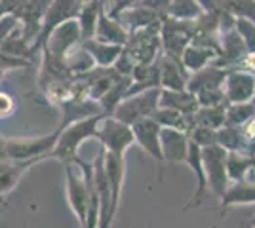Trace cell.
I'll return each mask as SVG.
<instances>
[{"label":"cell","mask_w":255,"mask_h":228,"mask_svg":"<svg viewBox=\"0 0 255 228\" xmlns=\"http://www.w3.org/2000/svg\"><path fill=\"white\" fill-rule=\"evenodd\" d=\"M103 118L105 116L99 114V116H90V118L73 122L69 126H59L61 133H59V139L55 143V149L50 154V158H57L65 163H71L78 156L80 147L84 145V141L97 137L99 124Z\"/></svg>","instance_id":"1"},{"label":"cell","mask_w":255,"mask_h":228,"mask_svg":"<svg viewBox=\"0 0 255 228\" xmlns=\"http://www.w3.org/2000/svg\"><path fill=\"white\" fill-rule=\"evenodd\" d=\"M61 128L50 131L38 137H15L6 139V160H17V162H34L50 158L55 149V143L59 139Z\"/></svg>","instance_id":"2"},{"label":"cell","mask_w":255,"mask_h":228,"mask_svg":"<svg viewBox=\"0 0 255 228\" xmlns=\"http://www.w3.org/2000/svg\"><path fill=\"white\" fill-rule=\"evenodd\" d=\"M160 109V89H147L135 95L126 97L115 110V118L129 128L139 122L150 120Z\"/></svg>","instance_id":"3"},{"label":"cell","mask_w":255,"mask_h":228,"mask_svg":"<svg viewBox=\"0 0 255 228\" xmlns=\"http://www.w3.org/2000/svg\"><path fill=\"white\" fill-rule=\"evenodd\" d=\"M84 2L80 0H53L50 2L46 15L42 19V27H40V34L36 38V42L32 44V52H40L46 48V44L50 40V36L53 34V31H57L61 25H65L67 21H73L78 17L80 8Z\"/></svg>","instance_id":"4"},{"label":"cell","mask_w":255,"mask_h":228,"mask_svg":"<svg viewBox=\"0 0 255 228\" xmlns=\"http://www.w3.org/2000/svg\"><path fill=\"white\" fill-rule=\"evenodd\" d=\"M96 139L101 143V149L107 154H118V156H126V152L135 145L133 130L118 122L115 116H105L101 120Z\"/></svg>","instance_id":"5"},{"label":"cell","mask_w":255,"mask_h":228,"mask_svg":"<svg viewBox=\"0 0 255 228\" xmlns=\"http://www.w3.org/2000/svg\"><path fill=\"white\" fill-rule=\"evenodd\" d=\"M227 158L229 152L223 147L215 145L210 149H202V162L204 169H206V177H208V188L219 200L229 190L231 181H229V173H227Z\"/></svg>","instance_id":"6"},{"label":"cell","mask_w":255,"mask_h":228,"mask_svg":"<svg viewBox=\"0 0 255 228\" xmlns=\"http://www.w3.org/2000/svg\"><path fill=\"white\" fill-rule=\"evenodd\" d=\"M133 139L141 151L145 152L147 156H150L156 165H158V181H162V175H164V154H162V143H160V128L154 120H145V122H139L133 128Z\"/></svg>","instance_id":"7"},{"label":"cell","mask_w":255,"mask_h":228,"mask_svg":"<svg viewBox=\"0 0 255 228\" xmlns=\"http://www.w3.org/2000/svg\"><path fill=\"white\" fill-rule=\"evenodd\" d=\"M223 93L227 105H242L254 103L255 99V75L246 71L233 69L227 73L223 84Z\"/></svg>","instance_id":"8"},{"label":"cell","mask_w":255,"mask_h":228,"mask_svg":"<svg viewBox=\"0 0 255 228\" xmlns=\"http://www.w3.org/2000/svg\"><path fill=\"white\" fill-rule=\"evenodd\" d=\"M80 46H82L80 27H78V21L73 19V21H67L65 25H61L57 31H53L42 52H48L55 57H69Z\"/></svg>","instance_id":"9"},{"label":"cell","mask_w":255,"mask_h":228,"mask_svg":"<svg viewBox=\"0 0 255 228\" xmlns=\"http://www.w3.org/2000/svg\"><path fill=\"white\" fill-rule=\"evenodd\" d=\"M185 163L191 167V171L196 177V190L192 198L185 204L183 211H189L192 207H198L204 202V198L208 196V177H206V169H204V162H202V149L198 145H194L191 141V147H189V154H187V160Z\"/></svg>","instance_id":"10"},{"label":"cell","mask_w":255,"mask_h":228,"mask_svg":"<svg viewBox=\"0 0 255 228\" xmlns=\"http://www.w3.org/2000/svg\"><path fill=\"white\" fill-rule=\"evenodd\" d=\"M160 143H162L164 162L185 163L187 154H189V147H191V137H189V133L162 128V131H160Z\"/></svg>","instance_id":"11"},{"label":"cell","mask_w":255,"mask_h":228,"mask_svg":"<svg viewBox=\"0 0 255 228\" xmlns=\"http://www.w3.org/2000/svg\"><path fill=\"white\" fill-rule=\"evenodd\" d=\"M227 69H221L217 65H210L189 76L187 82V91H191L192 95H198L204 91H213V89H223L225 78H227Z\"/></svg>","instance_id":"12"},{"label":"cell","mask_w":255,"mask_h":228,"mask_svg":"<svg viewBox=\"0 0 255 228\" xmlns=\"http://www.w3.org/2000/svg\"><path fill=\"white\" fill-rule=\"evenodd\" d=\"M126 156H118V154H107L105 152V169L109 177V185H111V194H113V219L118 211L120 204V196L124 188V179H126Z\"/></svg>","instance_id":"13"},{"label":"cell","mask_w":255,"mask_h":228,"mask_svg":"<svg viewBox=\"0 0 255 228\" xmlns=\"http://www.w3.org/2000/svg\"><path fill=\"white\" fill-rule=\"evenodd\" d=\"M189 73L179 61L160 55V89L168 91H185L189 82Z\"/></svg>","instance_id":"14"},{"label":"cell","mask_w":255,"mask_h":228,"mask_svg":"<svg viewBox=\"0 0 255 228\" xmlns=\"http://www.w3.org/2000/svg\"><path fill=\"white\" fill-rule=\"evenodd\" d=\"M82 48H84L86 54L92 57V61L96 63L97 69H113V67L117 65L118 59H120V55L124 54L122 46L101 42L97 38L82 42Z\"/></svg>","instance_id":"15"},{"label":"cell","mask_w":255,"mask_h":228,"mask_svg":"<svg viewBox=\"0 0 255 228\" xmlns=\"http://www.w3.org/2000/svg\"><path fill=\"white\" fill-rule=\"evenodd\" d=\"M160 109L177 110L185 116H194L196 110L200 109L196 95H192L191 91H168V89H160Z\"/></svg>","instance_id":"16"},{"label":"cell","mask_w":255,"mask_h":228,"mask_svg":"<svg viewBox=\"0 0 255 228\" xmlns=\"http://www.w3.org/2000/svg\"><path fill=\"white\" fill-rule=\"evenodd\" d=\"M217 57H219V54L213 52L212 48H206L202 44L191 42V46L185 50V54L181 57V65H183V69L189 75H194V73L202 71L206 67L213 65L217 61Z\"/></svg>","instance_id":"17"},{"label":"cell","mask_w":255,"mask_h":228,"mask_svg":"<svg viewBox=\"0 0 255 228\" xmlns=\"http://www.w3.org/2000/svg\"><path fill=\"white\" fill-rule=\"evenodd\" d=\"M34 162H17V160H0V202L17 186L21 177L31 169Z\"/></svg>","instance_id":"18"},{"label":"cell","mask_w":255,"mask_h":228,"mask_svg":"<svg viewBox=\"0 0 255 228\" xmlns=\"http://www.w3.org/2000/svg\"><path fill=\"white\" fill-rule=\"evenodd\" d=\"M96 38L101 40V42L126 48L128 40H129V31L122 25L120 19H113V17H109L103 11L101 17H99V23H97Z\"/></svg>","instance_id":"19"},{"label":"cell","mask_w":255,"mask_h":228,"mask_svg":"<svg viewBox=\"0 0 255 228\" xmlns=\"http://www.w3.org/2000/svg\"><path fill=\"white\" fill-rule=\"evenodd\" d=\"M103 2H84L82 8H80V13L76 17L78 21V27H80V36H82V42H88V40H94L96 38V31H97V23H99V17L103 13Z\"/></svg>","instance_id":"20"},{"label":"cell","mask_w":255,"mask_h":228,"mask_svg":"<svg viewBox=\"0 0 255 228\" xmlns=\"http://www.w3.org/2000/svg\"><path fill=\"white\" fill-rule=\"evenodd\" d=\"M255 204V183H233L221 198V215L234 206H252Z\"/></svg>","instance_id":"21"},{"label":"cell","mask_w":255,"mask_h":228,"mask_svg":"<svg viewBox=\"0 0 255 228\" xmlns=\"http://www.w3.org/2000/svg\"><path fill=\"white\" fill-rule=\"evenodd\" d=\"M152 120L158 124L160 128H168V130L183 131V133H189L194 130V116H185L177 110L170 109H158L156 114L152 116Z\"/></svg>","instance_id":"22"},{"label":"cell","mask_w":255,"mask_h":228,"mask_svg":"<svg viewBox=\"0 0 255 228\" xmlns=\"http://www.w3.org/2000/svg\"><path fill=\"white\" fill-rule=\"evenodd\" d=\"M252 169H255V156H250L244 152H229L227 173L231 183H244Z\"/></svg>","instance_id":"23"},{"label":"cell","mask_w":255,"mask_h":228,"mask_svg":"<svg viewBox=\"0 0 255 228\" xmlns=\"http://www.w3.org/2000/svg\"><path fill=\"white\" fill-rule=\"evenodd\" d=\"M204 13L202 2H194V0H175L168 2V8L164 17H170L175 21H196Z\"/></svg>","instance_id":"24"},{"label":"cell","mask_w":255,"mask_h":228,"mask_svg":"<svg viewBox=\"0 0 255 228\" xmlns=\"http://www.w3.org/2000/svg\"><path fill=\"white\" fill-rule=\"evenodd\" d=\"M225 112H227V105H223V107H200L194 114V128L219 131L227 124Z\"/></svg>","instance_id":"25"},{"label":"cell","mask_w":255,"mask_h":228,"mask_svg":"<svg viewBox=\"0 0 255 228\" xmlns=\"http://www.w3.org/2000/svg\"><path fill=\"white\" fill-rule=\"evenodd\" d=\"M0 54L10 55V57H15V59H21V61H29L31 63L34 52H32V44L21 34V29H17L6 42L0 46Z\"/></svg>","instance_id":"26"},{"label":"cell","mask_w":255,"mask_h":228,"mask_svg":"<svg viewBox=\"0 0 255 228\" xmlns=\"http://www.w3.org/2000/svg\"><path fill=\"white\" fill-rule=\"evenodd\" d=\"M227 124L231 128H242L248 122L255 118V103H242V105H227L225 112Z\"/></svg>","instance_id":"27"},{"label":"cell","mask_w":255,"mask_h":228,"mask_svg":"<svg viewBox=\"0 0 255 228\" xmlns=\"http://www.w3.org/2000/svg\"><path fill=\"white\" fill-rule=\"evenodd\" d=\"M223 8L234 19L255 23V2H223Z\"/></svg>","instance_id":"28"},{"label":"cell","mask_w":255,"mask_h":228,"mask_svg":"<svg viewBox=\"0 0 255 228\" xmlns=\"http://www.w3.org/2000/svg\"><path fill=\"white\" fill-rule=\"evenodd\" d=\"M234 29L244 40L248 54H255V23L246 19H234Z\"/></svg>","instance_id":"29"},{"label":"cell","mask_w":255,"mask_h":228,"mask_svg":"<svg viewBox=\"0 0 255 228\" xmlns=\"http://www.w3.org/2000/svg\"><path fill=\"white\" fill-rule=\"evenodd\" d=\"M189 137H191V141L194 143V145H198L200 149H210V147H215V145H217V131L206 130V128H194Z\"/></svg>","instance_id":"30"},{"label":"cell","mask_w":255,"mask_h":228,"mask_svg":"<svg viewBox=\"0 0 255 228\" xmlns=\"http://www.w3.org/2000/svg\"><path fill=\"white\" fill-rule=\"evenodd\" d=\"M17 29H19V19H17L15 15H11V13L4 15V17L0 19V46L6 42Z\"/></svg>","instance_id":"31"},{"label":"cell","mask_w":255,"mask_h":228,"mask_svg":"<svg viewBox=\"0 0 255 228\" xmlns=\"http://www.w3.org/2000/svg\"><path fill=\"white\" fill-rule=\"evenodd\" d=\"M29 65H31L29 61H21V59H15V57H10V55L0 54V82H2L4 75L10 69L13 71V69H23V67H29Z\"/></svg>","instance_id":"32"},{"label":"cell","mask_w":255,"mask_h":228,"mask_svg":"<svg viewBox=\"0 0 255 228\" xmlns=\"http://www.w3.org/2000/svg\"><path fill=\"white\" fill-rule=\"evenodd\" d=\"M13 112H15V97L0 89V120L10 118Z\"/></svg>","instance_id":"33"},{"label":"cell","mask_w":255,"mask_h":228,"mask_svg":"<svg viewBox=\"0 0 255 228\" xmlns=\"http://www.w3.org/2000/svg\"><path fill=\"white\" fill-rule=\"evenodd\" d=\"M250 228H255V217L252 219V223H250Z\"/></svg>","instance_id":"34"},{"label":"cell","mask_w":255,"mask_h":228,"mask_svg":"<svg viewBox=\"0 0 255 228\" xmlns=\"http://www.w3.org/2000/svg\"><path fill=\"white\" fill-rule=\"evenodd\" d=\"M212 228H219V227H212Z\"/></svg>","instance_id":"35"},{"label":"cell","mask_w":255,"mask_h":228,"mask_svg":"<svg viewBox=\"0 0 255 228\" xmlns=\"http://www.w3.org/2000/svg\"><path fill=\"white\" fill-rule=\"evenodd\" d=\"M0 206H2V202H0Z\"/></svg>","instance_id":"36"}]
</instances>
